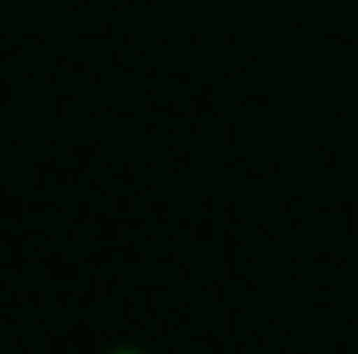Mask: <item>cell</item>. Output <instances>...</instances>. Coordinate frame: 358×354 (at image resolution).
<instances>
[{"instance_id":"1","label":"cell","mask_w":358,"mask_h":354,"mask_svg":"<svg viewBox=\"0 0 358 354\" xmlns=\"http://www.w3.org/2000/svg\"><path fill=\"white\" fill-rule=\"evenodd\" d=\"M114 354H141V350H114Z\"/></svg>"}]
</instances>
